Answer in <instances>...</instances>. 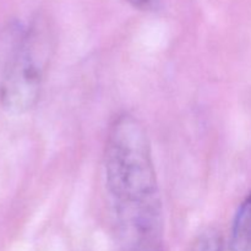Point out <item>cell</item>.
Here are the masks:
<instances>
[{
  "label": "cell",
  "instance_id": "6da1fadb",
  "mask_svg": "<svg viewBox=\"0 0 251 251\" xmlns=\"http://www.w3.org/2000/svg\"><path fill=\"white\" fill-rule=\"evenodd\" d=\"M104 173L123 244L130 251H158L163 211L145 126L134 115L120 114L108 130Z\"/></svg>",
  "mask_w": 251,
  "mask_h": 251
},
{
  "label": "cell",
  "instance_id": "7a4b0ae2",
  "mask_svg": "<svg viewBox=\"0 0 251 251\" xmlns=\"http://www.w3.org/2000/svg\"><path fill=\"white\" fill-rule=\"evenodd\" d=\"M54 39L48 27H29L12 49L0 81V103L9 112L21 114L38 102L53 56Z\"/></svg>",
  "mask_w": 251,
  "mask_h": 251
},
{
  "label": "cell",
  "instance_id": "3957f363",
  "mask_svg": "<svg viewBox=\"0 0 251 251\" xmlns=\"http://www.w3.org/2000/svg\"><path fill=\"white\" fill-rule=\"evenodd\" d=\"M229 247L232 251H251V193L243 200L235 213Z\"/></svg>",
  "mask_w": 251,
  "mask_h": 251
},
{
  "label": "cell",
  "instance_id": "277c9868",
  "mask_svg": "<svg viewBox=\"0 0 251 251\" xmlns=\"http://www.w3.org/2000/svg\"><path fill=\"white\" fill-rule=\"evenodd\" d=\"M191 251H223L222 239L216 230H207L198 238Z\"/></svg>",
  "mask_w": 251,
  "mask_h": 251
},
{
  "label": "cell",
  "instance_id": "5b68a950",
  "mask_svg": "<svg viewBox=\"0 0 251 251\" xmlns=\"http://www.w3.org/2000/svg\"><path fill=\"white\" fill-rule=\"evenodd\" d=\"M130 5L140 10L152 9L158 2V0H126Z\"/></svg>",
  "mask_w": 251,
  "mask_h": 251
}]
</instances>
